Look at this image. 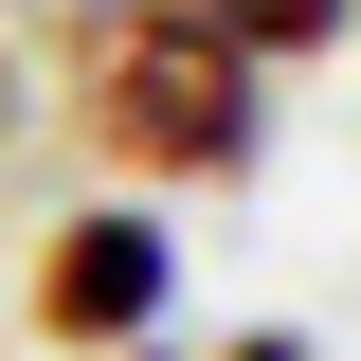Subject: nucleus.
I'll return each instance as SVG.
<instances>
[{"label": "nucleus", "instance_id": "nucleus-2", "mask_svg": "<svg viewBox=\"0 0 361 361\" xmlns=\"http://www.w3.org/2000/svg\"><path fill=\"white\" fill-rule=\"evenodd\" d=\"M163 307H180V235H163V199H73V217L18 253V325H37L54 361H145V343H163Z\"/></svg>", "mask_w": 361, "mask_h": 361}, {"label": "nucleus", "instance_id": "nucleus-4", "mask_svg": "<svg viewBox=\"0 0 361 361\" xmlns=\"http://www.w3.org/2000/svg\"><path fill=\"white\" fill-rule=\"evenodd\" d=\"M217 361H325V343H307V325H235Z\"/></svg>", "mask_w": 361, "mask_h": 361}, {"label": "nucleus", "instance_id": "nucleus-3", "mask_svg": "<svg viewBox=\"0 0 361 361\" xmlns=\"http://www.w3.org/2000/svg\"><path fill=\"white\" fill-rule=\"evenodd\" d=\"M180 18H199V37H235L253 73H289V54H343V37H361V0H180Z\"/></svg>", "mask_w": 361, "mask_h": 361}, {"label": "nucleus", "instance_id": "nucleus-5", "mask_svg": "<svg viewBox=\"0 0 361 361\" xmlns=\"http://www.w3.org/2000/svg\"><path fill=\"white\" fill-rule=\"evenodd\" d=\"M18 127H37V73H18V54H0V145H18Z\"/></svg>", "mask_w": 361, "mask_h": 361}, {"label": "nucleus", "instance_id": "nucleus-1", "mask_svg": "<svg viewBox=\"0 0 361 361\" xmlns=\"http://www.w3.org/2000/svg\"><path fill=\"white\" fill-rule=\"evenodd\" d=\"M54 109L109 163V199H217L271 163V73L180 0H54Z\"/></svg>", "mask_w": 361, "mask_h": 361}]
</instances>
